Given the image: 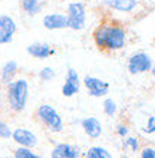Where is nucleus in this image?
I'll use <instances>...</instances> for the list:
<instances>
[{"instance_id":"obj_27","label":"nucleus","mask_w":155,"mask_h":158,"mask_svg":"<svg viewBox=\"0 0 155 158\" xmlns=\"http://www.w3.org/2000/svg\"><path fill=\"white\" fill-rule=\"evenodd\" d=\"M0 109H2V104H0Z\"/></svg>"},{"instance_id":"obj_3","label":"nucleus","mask_w":155,"mask_h":158,"mask_svg":"<svg viewBox=\"0 0 155 158\" xmlns=\"http://www.w3.org/2000/svg\"><path fill=\"white\" fill-rule=\"evenodd\" d=\"M67 29L82 30L86 26V7L82 2H72L66 7Z\"/></svg>"},{"instance_id":"obj_14","label":"nucleus","mask_w":155,"mask_h":158,"mask_svg":"<svg viewBox=\"0 0 155 158\" xmlns=\"http://www.w3.org/2000/svg\"><path fill=\"white\" fill-rule=\"evenodd\" d=\"M82 128H84V131L88 134L91 138H98L102 134L101 122L93 117L85 118V119L82 121Z\"/></svg>"},{"instance_id":"obj_21","label":"nucleus","mask_w":155,"mask_h":158,"mask_svg":"<svg viewBox=\"0 0 155 158\" xmlns=\"http://www.w3.org/2000/svg\"><path fill=\"white\" fill-rule=\"evenodd\" d=\"M12 131H10V128L7 127V124H4V122H2L0 121V138H10L12 137Z\"/></svg>"},{"instance_id":"obj_12","label":"nucleus","mask_w":155,"mask_h":158,"mask_svg":"<svg viewBox=\"0 0 155 158\" xmlns=\"http://www.w3.org/2000/svg\"><path fill=\"white\" fill-rule=\"evenodd\" d=\"M104 4L116 12L131 13L138 6V0H104Z\"/></svg>"},{"instance_id":"obj_8","label":"nucleus","mask_w":155,"mask_h":158,"mask_svg":"<svg viewBox=\"0 0 155 158\" xmlns=\"http://www.w3.org/2000/svg\"><path fill=\"white\" fill-rule=\"evenodd\" d=\"M80 88V79L78 72L73 68H69L66 72V78H65V83L62 86V95L63 96H73L75 94L79 92Z\"/></svg>"},{"instance_id":"obj_17","label":"nucleus","mask_w":155,"mask_h":158,"mask_svg":"<svg viewBox=\"0 0 155 158\" xmlns=\"http://www.w3.org/2000/svg\"><path fill=\"white\" fill-rule=\"evenodd\" d=\"M86 158H112V155L109 154L105 148H101V147H92V148L88 151Z\"/></svg>"},{"instance_id":"obj_4","label":"nucleus","mask_w":155,"mask_h":158,"mask_svg":"<svg viewBox=\"0 0 155 158\" xmlns=\"http://www.w3.org/2000/svg\"><path fill=\"white\" fill-rule=\"evenodd\" d=\"M38 117L52 132H62L63 122L62 118L51 105H40L38 108Z\"/></svg>"},{"instance_id":"obj_18","label":"nucleus","mask_w":155,"mask_h":158,"mask_svg":"<svg viewBox=\"0 0 155 158\" xmlns=\"http://www.w3.org/2000/svg\"><path fill=\"white\" fill-rule=\"evenodd\" d=\"M14 158H42V157H38V155H35L29 148H26V147H22V148H17L14 151Z\"/></svg>"},{"instance_id":"obj_10","label":"nucleus","mask_w":155,"mask_h":158,"mask_svg":"<svg viewBox=\"0 0 155 158\" xmlns=\"http://www.w3.org/2000/svg\"><path fill=\"white\" fill-rule=\"evenodd\" d=\"M26 50H27V53L32 58H36V59H47L49 56L56 53L55 48H52L47 43H42V42H35V43L27 46Z\"/></svg>"},{"instance_id":"obj_6","label":"nucleus","mask_w":155,"mask_h":158,"mask_svg":"<svg viewBox=\"0 0 155 158\" xmlns=\"http://www.w3.org/2000/svg\"><path fill=\"white\" fill-rule=\"evenodd\" d=\"M17 32V25L14 19L9 15H0V45L12 43Z\"/></svg>"},{"instance_id":"obj_2","label":"nucleus","mask_w":155,"mask_h":158,"mask_svg":"<svg viewBox=\"0 0 155 158\" xmlns=\"http://www.w3.org/2000/svg\"><path fill=\"white\" fill-rule=\"evenodd\" d=\"M27 95H29V85L25 79H17V81H12L7 86V99L9 105L13 111H22L25 108L26 101H27Z\"/></svg>"},{"instance_id":"obj_25","label":"nucleus","mask_w":155,"mask_h":158,"mask_svg":"<svg viewBox=\"0 0 155 158\" xmlns=\"http://www.w3.org/2000/svg\"><path fill=\"white\" fill-rule=\"evenodd\" d=\"M126 132H128V129H126V127H119V128H118V134H119L121 137H125Z\"/></svg>"},{"instance_id":"obj_26","label":"nucleus","mask_w":155,"mask_h":158,"mask_svg":"<svg viewBox=\"0 0 155 158\" xmlns=\"http://www.w3.org/2000/svg\"><path fill=\"white\" fill-rule=\"evenodd\" d=\"M151 72H152V75L155 76V63H154V65H152V68H151Z\"/></svg>"},{"instance_id":"obj_24","label":"nucleus","mask_w":155,"mask_h":158,"mask_svg":"<svg viewBox=\"0 0 155 158\" xmlns=\"http://www.w3.org/2000/svg\"><path fill=\"white\" fill-rule=\"evenodd\" d=\"M126 145H129L132 148V151H137L138 150V141L135 138H128L126 139Z\"/></svg>"},{"instance_id":"obj_16","label":"nucleus","mask_w":155,"mask_h":158,"mask_svg":"<svg viewBox=\"0 0 155 158\" xmlns=\"http://www.w3.org/2000/svg\"><path fill=\"white\" fill-rule=\"evenodd\" d=\"M16 73H17V63L14 62V60L6 62L3 65V68H2V82L10 83Z\"/></svg>"},{"instance_id":"obj_11","label":"nucleus","mask_w":155,"mask_h":158,"mask_svg":"<svg viewBox=\"0 0 155 158\" xmlns=\"http://www.w3.org/2000/svg\"><path fill=\"white\" fill-rule=\"evenodd\" d=\"M12 137L19 145L26 147V148H33V147L38 145V138H36V135L25 128H17L16 131L12 134Z\"/></svg>"},{"instance_id":"obj_22","label":"nucleus","mask_w":155,"mask_h":158,"mask_svg":"<svg viewBox=\"0 0 155 158\" xmlns=\"http://www.w3.org/2000/svg\"><path fill=\"white\" fill-rule=\"evenodd\" d=\"M144 131L148 134H151V132H155V117H149L148 118V124L147 127L144 128Z\"/></svg>"},{"instance_id":"obj_20","label":"nucleus","mask_w":155,"mask_h":158,"mask_svg":"<svg viewBox=\"0 0 155 158\" xmlns=\"http://www.w3.org/2000/svg\"><path fill=\"white\" fill-rule=\"evenodd\" d=\"M55 76H56L55 71L52 69V68H49V66L43 68L42 71L39 72V78L42 79V81H51V79H53Z\"/></svg>"},{"instance_id":"obj_23","label":"nucleus","mask_w":155,"mask_h":158,"mask_svg":"<svg viewBox=\"0 0 155 158\" xmlns=\"http://www.w3.org/2000/svg\"><path fill=\"white\" fill-rule=\"evenodd\" d=\"M141 158H155V150L154 148H145L141 154Z\"/></svg>"},{"instance_id":"obj_15","label":"nucleus","mask_w":155,"mask_h":158,"mask_svg":"<svg viewBox=\"0 0 155 158\" xmlns=\"http://www.w3.org/2000/svg\"><path fill=\"white\" fill-rule=\"evenodd\" d=\"M20 7L27 16H36L42 12V0H20Z\"/></svg>"},{"instance_id":"obj_19","label":"nucleus","mask_w":155,"mask_h":158,"mask_svg":"<svg viewBox=\"0 0 155 158\" xmlns=\"http://www.w3.org/2000/svg\"><path fill=\"white\" fill-rule=\"evenodd\" d=\"M104 111L106 115H109V117H112V115H115V112H116V105H115V102H113L112 99H105L104 102Z\"/></svg>"},{"instance_id":"obj_9","label":"nucleus","mask_w":155,"mask_h":158,"mask_svg":"<svg viewBox=\"0 0 155 158\" xmlns=\"http://www.w3.org/2000/svg\"><path fill=\"white\" fill-rule=\"evenodd\" d=\"M43 27L47 30L67 29V16L63 13H49L43 17Z\"/></svg>"},{"instance_id":"obj_13","label":"nucleus","mask_w":155,"mask_h":158,"mask_svg":"<svg viewBox=\"0 0 155 158\" xmlns=\"http://www.w3.org/2000/svg\"><path fill=\"white\" fill-rule=\"evenodd\" d=\"M79 150L71 144H59L52 151V158H78Z\"/></svg>"},{"instance_id":"obj_7","label":"nucleus","mask_w":155,"mask_h":158,"mask_svg":"<svg viewBox=\"0 0 155 158\" xmlns=\"http://www.w3.org/2000/svg\"><path fill=\"white\" fill-rule=\"evenodd\" d=\"M84 83L86 89H88L89 95L99 98V96H105L109 92V83L106 81H102L95 76H85Z\"/></svg>"},{"instance_id":"obj_1","label":"nucleus","mask_w":155,"mask_h":158,"mask_svg":"<svg viewBox=\"0 0 155 158\" xmlns=\"http://www.w3.org/2000/svg\"><path fill=\"white\" fill-rule=\"evenodd\" d=\"M92 38L101 52L111 53L124 49L126 43V30L119 20L108 17L95 27Z\"/></svg>"},{"instance_id":"obj_5","label":"nucleus","mask_w":155,"mask_h":158,"mask_svg":"<svg viewBox=\"0 0 155 158\" xmlns=\"http://www.w3.org/2000/svg\"><path fill=\"white\" fill-rule=\"evenodd\" d=\"M151 68H152V59L145 52L134 53L128 59V71L132 75H138V73L148 72V71H151Z\"/></svg>"}]
</instances>
